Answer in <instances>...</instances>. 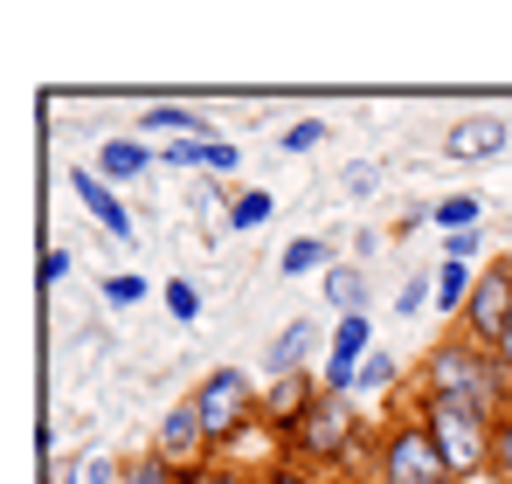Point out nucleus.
Segmentation results:
<instances>
[{
  "mask_svg": "<svg viewBox=\"0 0 512 484\" xmlns=\"http://www.w3.org/2000/svg\"><path fill=\"white\" fill-rule=\"evenodd\" d=\"M423 395L485 408V415L499 422V415H512V374L499 367V353H492V346H478L471 332H450V339H436V346H429Z\"/></svg>",
  "mask_w": 512,
  "mask_h": 484,
  "instance_id": "1",
  "label": "nucleus"
},
{
  "mask_svg": "<svg viewBox=\"0 0 512 484\" xmlns=\"http://www.w3.org/2000/svg\"><path fill=\"white\" fill-rule=\"evenodd\" d=\"M277 450L298 457L305 471H333V478H340V471H353V464L367 457V422L353 415V395H333V388H326V395L312 402V415H305Z\"/></svg>",
  "mask_w": 512,
  "mask_h": 484,
  "instance_id": "2",
  "label": "nucleus"
},
{
  "mask_svg": "<svg viewBox=\"0 0 512 484\" xmlns=\"http://www.w3.org/2000/svg\"><path fill=\"white\" fill-rule=\"evenodd\" d=\"M423 415L429 443L443 450V464H450V478L471 484L478 471H492V436H499V422L485 415V408H464V402H443V395H423L416 402Z\"/></svg>",
  "mask_w": 512,
  "mask_h": 484,
  "instance_id": "3",
  "label": "nucleus"
},
{
  "mask_svg": "<svg viewBox=\"0 0 512 484\" xmlns=\"http://www.w3.org/2000/svg\"><path fill=\"white\" fill-rule=\"evenodd\" d=\"M194 408H201V422H208V443L222 450V443H236L243 429H263V395L250 388V374L243 367H215L208 381H194Z\"/></svg>",
  "mask_w": 512,
  "mask_h": 484,
  "instance_id": "4",
  "label": "nucleus"
},
{
  "mask_svg": "<svg viewBox=\"0 0 512 484\" xmlns=\"http://www.w3.org/2000/svg\"><path fill=\"white\" fill-rule=\"evenodd\" d=\"M374 478L381 484H457L450 464H443V450L429 443L423 415H402V422L374 443Z\"/></svg>",
  "mask_w": 512,
  "mask_h": 484,
  "instance_id": "5",
  "label": "nucleus"
},
{
  "mask_svg": "<svg viewBox=\"0 0 512 484\" xmlns=\"http://www.w3.org/2000/svg\"><path fill=\"white\" fill-rule=\"evenodd\" d=\"M153 457H160V464H173L180 478L208 471L215 443H208V422H201V408H194V395L167 408V422H160V436H153Z\"/></svg>",
  "mask_w": 512,
  "mask_h": 484,
  "instance_id": "6",
  "label": "nucleus"
},
{
  "mask_svg": "<svg viewBox=\"0 0 512 484\" xmlns=\"http://www.w3.org/2000/svg\"><path fill=\"white\" fill-rule=\"evenodd\" d=\"M457 325H464L478 346L499 353V339H506V325H512V256L492 263V270H478V291H471V305H464Z\"/></svg>",
  "mask_w": 512,
  "mask_h": 484,
  "instance_id": "7",
  "label": "nucleus"
},
{
  "mask_svg": "<svg viewBox=\"0 0 512 484\" xmlns=\"http://www.w3.org/2000/svg\"><path fill=\"white\" fill-rule=\"evenodd\" d=\"M319 395H326V381H312V374H284V381H270V388H263V429L284 443V436L312 415Z\"/></svg>",
  "mask_w": 512,
  "mask_h": 484,
  "instance_id": "8",
  "label": "nucleus"
},
{
  "mask_svg": "<svg viewBox=\"0 0 512 484\" xmlns=\"http://www.w3.org/2000/svg\"><path fill=\"white\" fill-rule=\"evenodd\" d=\"M70 180H77V194H84V208L97 215V222H104V236H111V242H132V236H139V229H132V215H125V201L111 194V180H104L97 166H77Z\"/></svg>",
  "mask_w": 512,
  "mask_h": 484,
  "instance_id": "9",
  "label": "nucleus"
},
{
  "mask_svg": "<svg viewBox=\"0 0 512 484\" xmlns=\"http://www.w3.org/2000/svg\"><path fill=\"white\" fill-rule=\"evenodd\" d=\"M506 146H512L506 118H464V125H450V160H492Z\"/></svg>",
  "mask_w": 512,
  "mask_h": 484,
  "instance_id": "10",
  "label": "nucleus"
},
{
  "mask_svg": "<svg viewBox=\"0 0 512 484\" xmlns=\"http://www.w3.org/2000/svg\"><path fill=\"white\" fill-rule=\"evenodd\" d=\"M160 160H167V166H187V173H194V166H201V173H236V160H243V153H236L229 139H173Z\"/></svg>",
  "mask_w": 512,
  "mask_h": 484,
  "instance_id": "11",
  "label": "nucleus"
},
{
  "mask_svg": "<svg viewBox=\"0 0 512 484\" xmlns=\"http://www.w3.org/2000/svg\"><path fill=\"white\" fill-rule=\"evenodd\" d=\"M146 166H153V153H146V139H111V146L97 153V173H104L111 187H118V180H139Z\"/></svg>",
  "mask_w": 512,
  "mask_h": 484,
  "instance_id": "12",
  "label": "nucleus"
},
{
  "mask_svg": "<svg viewBox=\"0 0 512 484\" xmlns=\"http://www.w3.org/2000/svg\"><path fill=\"white\" fill-rule=\"evenodd\" d=\"M305 353H312V325L291 319L277 332V346H270V381H284V374H305Z\"/></svg>",
  "mask_w": 512,
  "mask_h": 484,
  "instance_id": "13",
  "label": "nucleus"
},
{
  "mask_svg": "<svg viewBox=\"0 0 512 484\" xmlns=\"http://www.w3.org/2000/svg\"><path fill=\"white\" fill-rule=\"evenodd\" d=\"M146 132H173V139H215V132H208V118H201V111H187V104H153V111H146Z\"/></svg>",
  "mask_w": 512,
  "mask_h": 484,
  "instance_id": "14",
  "label": "nucleus"
},
{
  "mask_svg": "<svg viewBox=\"0 0 512 484\" xmlns=\"http://www.w3.org/2000/svg\"><path fill=\"white\" fill-rule=\"evenodd\" d=\"M471 291H478V277H471L464 263H436V305H443L450 319H464V305H471Z\"/></svg>",
  "mask_w": 512,
  "mask_h": 484,
  "instance_id": "15",
  "label": "nucleus"
},
{
  "mask_svg": "<svg viewBox=\"0 0 512 484\" xmlns=\"http://www.w3.org/2000/svg\"><path fill=\"white\" fill-rule=\"evenodd\" d=\"M326 298L340 305V319L367 312V270H360V263H346V270H326Z\"/></svg>",
  "mask_w": 512,
  "mask_h": 484,
  "instance_id": "16",
  "label": "nucleus"
},
{
  "mask_svg": "<svg viewBox=\"0 0 512 484\" xmlns=\"http://www.w3.org/2000/svg\"><path fill=\"white\" fill-rule=\"evenodd\" d=\"M478 215H485V208H478V194H450L429 222H436L443 236H471V229H478Z\"/></svg>",
  "mask_w": 512,
  "mask_h": 484,
  "instance_id": "17",
  "label": "nucleus"
},
{
  "mask_svg": "<svg viewBox=\"0 0 512 484\" xmlns=\"http://www.w3.org/2000/svg\"><path fill=\"white\" fill-rule=\"evenodd\" d=\"M367 339H374V325H367V312H353V319H340L333 325V360H367Z\"/></svg>",
  "mask_w": 512,
  "mask_h": 484,
  "instance_id": "18",
  "label": "nucleus"
},
{
  "mask_svg": "<svg viewBox=\"0 0 512 484\" xmlns=\"http://www.w3.org/2000/svg\"><path fill=\"white\" fill-rule=\"evenodd\" d=\"M270 208H277V201H270V187L236 194V201H229V229H263V222H270Z\"/></svg>",
  "mask_w": 512,
  "mask_h": 484,
  "instance_id": "19",
  "label": "nucleus"
},
{
  "mask_svg": "<svg viewBox=\"0 0 512 484\" xmlns=\"http://www.w3.org/2000/svg\"><path fill=\"white\" fill-rule=\"evenodd\" d=\"M319 263H326V242H319V236H298L291 249H284V263H277V270H284V277H305V270H319Z\"/></svg>",
  "mask_w": 512,
  "mask_h": 484,
  "instance_id": "20",
  "label": "nucleus"
},
{
  "mask_svg": "<svg viewBox=\"0 0 512 484\" xmlns=\"http://www.w3.org/2000/svg\"><path fill=\"white\" fill-rule=\"evenodd\" d=\"M256 484H326V478H319V471H305L298 457H277V464H263V471H256Z\"/></svg>",
  "mask_w": 512,
  "mask_h": 484,
  "instance_id": "21",
  "label": "nucleus"
},
{
  "mask_svg": "<svg viewBox=\"0 0 512 484\" xmlns=\"http://www.w3.org/2000/svg\"><path fill=\"white\" fill-rule=\"evenodd\" d=\"M423 305H436V277H409V284L395 291V312H402V319H416Z\"/></svg>",
  "mask_w": 512,
  "mask_h": 484,
  "instance_id": "22",
  "label": "nucleus"
},
{
  "mask_svg": "<svg viewBox=\"0 0 512 484\" xmlns=\"http://www.w3.org/2000/svg\"><path fill=\"white\" fill-rule=\"evenodd\" d=\"M125 484H187V478H180V471H173V464H160V457H153V450H146V457H139V464H125Z\"/></svg>",
  "mask_w": 512,
  "mask_h": 484,
  "instance_id": "23",
  "label": "nucleus"
},
{
  "mask_svg": "<svg viewBox=\"0 0 512 484\" xmlns=\"http://www.w3.org/2000/svg\"><path fill=\"white\" fill-rule=\"evenodd\" d=\"M139 298H146V277H132V270L104 277V305H118V312H125V305H139Z\"/></svg>",
  "mask_w": 512,
  "mask_h": 484,
  "instance_id": "24",
  "label": "nucleus"
},
{
  "mask_svg": "<svg viewBox=\"0 0 512 484\" xmlns=\"http://www.w3.org/2000/svg\"><path fill=\"white\" fill-rule=\"evenodd\" d=\"M395 374H402L395 353H367V360H360V388H395Z\"/></svg>",
  "mask_w": 512,
  "mask_h": 484,
  "instance_id": "25",
  "label": "nucleus"
},
{
  "mask_svg": "<svg viewBox=\"0 0 512 484\" xmlns=\"http://www.w3.org/2000/svg\"><path fill=\"white\" fill-rule=\"evenodd\" d=\"M167 312H173L180 325H187V319H201V291H194L187 277H173V284H167Z\"/></svg>",
  "mask_w": 512,
  "mask_h": 484,
  "instance_id": "26",
  "label": "nucleus"
},
{
  "mask_svg": "<svg viewBox=\"0 0 512 484\" xmlns=\"http://www.w3.org/2000/svg\"><path fill=\"white\" fill-rule=\"evenodd\" d=\"M319 139H326V125H319V118H298V125H284V153H312Z\"/></svg>",
  "mask_w": 512,
  "mask_h": 484,
  "instance_id": "27",
  "label": "nucleus"
},
{
  "mask_svg": "<svg viewBox=\"0 0 512 484\" xmlns=\"http://www.w3.org/2000/svg\"><path fill=\"white\" fill-rule=\"evenodd\" d=\"M492 471L512 484V415H499V436H492Z\"/></svg>",
  "mask_w": 512,
  "mask_h": 484,
  "instance_id": "28",
  "label": "nucleus"
},
{
  "mask_svg": "<svg viewBox=\"0 0 512 484\" xmlns=\"http://www.w3.org/2000/svg\"><path fill=\"white\" fill-rule=\"evenodd\" d=\"M187 484H256V478H236V471H222V464H208V471H194Z\"/></svg>",
  "mask_w": 512,
  "mask_h": 484,
  "instance_id": "29",
  "label": "nucleus"
},
{
  "mask_svg": "<svg viewBox=\"0 0 512 484\" xmlns=\"http://www.w3.org/2000/svg\"><path fill=\"white\" fill-rule=\"evenodd\" d=\"M471 249H478V229H471V236H450V256H443V263H471Z\"/></svg>",
  "mask_w": 512,
  "mask_h": 484,
  "instance_id": "30",
  "label": "nucleus"
},
{
  "mask_svg": "<svg viewBox=\"0 0 512 484\" xmlns=\"http://www.w3.org/2000/svg\"><path fill=\"white\" fill-rule=\"evenodd\" d=\"M42 277H49V284H63V277H70V256H63V249H49V263H42Z\"/></svg>",
  "mask_w": 512,
  "mask_h": 484,
  "instance_id": "31",
  "label": "nucleus"
},
{
  "mask_svg": "<svg viewBox=\"0 0 512 484\" xmlns=\"http://www.w3.org/2000/svg\"><path fill=\"white\" fill-rule=\"evenodd\" d=\"M326 484H381V478H367V471H340V478H326Z\"/></svg>",
  "mask_w": 512,
  "mask_h": 484,
  "instance_id": "32",
  "label": "nucleus"
},
{
  "mask_svg": "<svg viewBox=\"0 0 512 484\" xmlns=\"http://www.w3.org/2000/svg\"><path fill=\"white\" fill-rule=\"evenodd\" d=\"M499 367L512 374V325H506V339H499Z\"/></svg>",
  "mask_w": 512,
  "mask_h": 484,
  "instance_id": "33",
  "label": "nucleus"
}]
</instances>
